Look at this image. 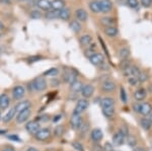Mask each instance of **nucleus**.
Segmentation results:
<instances>
[{
    "instance_id": "obj_55",
    "label": "nucleus",
    "mask_w": 152,
    "mask_h": 151,
    "mask_svg": "<svg viewBox=\"0 0 152 151\" xmlns=\"http://www.w3.org/2000/svg\"><path fill=\"white\" fill-rule=\"evenodd\" d=\"M19 1H26V0H19Z\"/></svg>"
},
{
    "instance_id": "obj_16",
    "label": "nucleus",
    "mask_w": 152,
    "mask_h": 151,
    "mask_svg": "<svg viewBox=\"0 0 152 151\" xmlns=\"http://www.w3.org/2000/svg\"><path fill=\"white\" fill-rule=\"evenodd\" d=\"M102 137H104V133L99 128L94 129L91 131V133H90V138H91V140L94 142H99V141H102Z\"/></svg>"
},
{
    "instance_id": "obj_36",
    "label": "nucleus",
    "mask_w": 152,
    "mask_h": 151,
    "mask_svg": "<svg viewBox=\"0 0 152 151\" xmlns=\"http://www.w3.org/2000/svg\"><path fill=\"white\" fill-rule=\"evenodd\" d=\"M59 70L57 68H50V69H48L47 71L44 73V75L45 76H56V75L58 74Z\"/></svg>"
},
{
    "instance_id": "obj_22",
    "label": "nucleus",
    "mask_w": 152,
    "mask_h": 151,
    "mask_svg": "<svg viewBox=\"0 0 152 151\" xmlns=\"http://www.w3.org/2000/svg\"><path fill=\"white\" fill-rule=\"evenodd\" d=\"M65 7V1L64 0H53L51 2V9L54 10L60 11L61 9H63Z\"/></svg>"
},
{
    "instance_id": "obj_10",
    "label": "nucleus",
    "mask_w": 152,
    "mask_h": 151,
    "mask_svg": "<svg viewBox=\"0 0 152 151\" xmlns=\"http://www.w3.org/2000/svg\"><path fill=\"white\" fill-rule=\"evenodd\" d=\"M70 125H71V127H72V129H75V130L80 129V127L82 126L81 115L73 114V115L71 116V119H70Z\"/></svg>"
},
{
    "instance_id": "obj_46",
    "label": "nucleus",
    "mask_w": 152,
    "mask_h": 151,
    "mask_svg": "<svg viewBox=\"0 0 152 151\" xmlns=\"http://www.w3.org/2000/svg\"><path fill=\"white\" fill-rule=\"evenodd\" d=\"M49 118H50V117H49V116H47V115H44V116L40 117V118H39L37 121H38L39 123H40V122H47V121H49Z\"/></svg>"
},
{
    "instance_id": "obj_35",
    "label": "nucleus",
    "mask_w": 152,
    "mask_h": 151,
    "mask_svg": "<svg viewBox=\"0 0 152 151\" xmlns=\"http://www.w3.org/2000/svg\"><path fill=\"white\" fill-rule=\"evenodd\" d=\"M126 141L127 143H128L129 146H131V147H135L137 144V140L136 138L134 137V136L130 135V136H126Z\"/></svg>"
},
{
    "instance_id": "obj_19",
    "label": "nucleus",
    "mask_w": 152,
    "mask_h": 151,
    "mask_svg": "<svg viewBox=\"0 0 152 151\" xmlns=\"http://www.w3.org/2000/svg\"><path fill=\"white\" fill-rule=\"evenodd\" d=\"M10 104V101H9V97L6 93L0 94V109H6Z\"/></svg>"
},
{
    "instance_id": "obj_4",
    "label": "nucleus",
    "mask_w": 152,
    "mask_h": 151,
    "mask_svg": "<svg viewBox=\"0 0 152 151\" xmlns=\"http://www.w3.org/2000/svg\"><path fill=\"white\" fill-rule=\"evenodd\" d=\"M123 73H124L125 76L128 77V78H129V77H138L139 75H140V73H141V70L139 69L137 66H135V65L130 64L129 66L124 68Z\"/></svg>"
},
{
    "instance_id": "obj_7",
    "label": "nucleus",
    "mask_w": 152,
    "mask_h": 151,
    "mask_svg": "<svg viewBox=\"0 0 152 151\" xmlns=\"http://www.w3.org/2000/svg\"><path fill=\"white\" fill-rule=\"evenodd\" d=\"M31 115V109H24V111L19 112V113L16 114V123L18 124L26 123V122L29 119Z\"/></svg>"
},
{
    "instance_id": "obj_53",
    "label": "nucleus",
    "mask_w": 152,
    "mask_h": 151,
    "mask_svg": "<svg viewBox=\"0 0 152 151\" xmlns=\"http://www.w3.org/2000/svg\"><path fill=\"white\" fill-rule=\"evenodd\" d=\"M149 120H150V122H151V123H152V113H151L150 117H149Z\"/></svg>"
},
{
    "instance_id": "obj_26",
    "label": "nucleus",
    "mask_w": 152,
    "mask_h": 151,
    "mask_svg": "<svg viewBox=\"0 0 152 151\" xmlns=\"http://www.w3.org/2000/svg\"><path fill=\"white\" fill-rule=\"evenodd\" d=\"M104 34L110 38H114V36H117L118 34H119V30L116 28V26H107V28H104Z\"/></svg>"
},
{
    "instance_id": "obj_56",
    "label": "nucleus",
    "mask_w": 152,
    "mask_h": 151,
    "mask_svg": "<svg viewBox=\"0 0 152 151\" xmlns=\"http://www.w3.org/2000/svg\"><path fill=\"white\" fill-rule=\"evenodd\" d=\"M0 54H1V50H0Z\"/></svg>"
},
{
    "instance_id": "obj_2",
    "label": "nucleus",
    "mask_w": 152,
    "mask_h": 151,
    "mask_svg": "<svg viewBox=\"0 0 152 151\" xmlns=\"http://www.w3.org/2000/svg\"><path fill=\"white\" fill-rule=\"evenodd\" d=\"M133 109L136 113L146 117L152 113V106L150 103H136L133 106Z\"/></svg>"
},
{
    "instance_id": "obj_44",
    "label": "nucleus",
    "mask_w": 152,
    "mask_h": 151,
    "mask_svg": "<svg viewBox=\"0 0 152 151\" xmlns=\"http://www.w3.org/2000/svg\"><path fill=\"white\" fill-rule=\"evenodd\" d=\"M151 3H152V0H141V4L143 7H149L151 6Z\"/></svg>"
},
{
    "instance_id": "obj_30",
    "label": "nucleus",
    "mask_w": 152,
    "mask_h": 151,
    "mask_svg": "<svg viewBox=\"0 0 152 151\" xmlns=\"http://www.w3.org/2000/svg\"><path fill=\"white\" fill-rule=\"evenodd\" d=\"M88 6H89V9L91 10L94 13H99L100 12V7L99 4V1L97 0H92L88 3Z\"/></svg>"
},
{
    "instance_id": "obj_27",
    "label": "nucleus",
    "mask_w": 152,
    "mask_h": 151,
    "mask_svg": "<svg viewBox=\"0 0 152 151\" xmlns=\"http://www.w3.org/2000/svg\"><path fill=\"white\" fill-rule=\"evenodd\" d=\"M115 18H111V16H104V18H102L100 19V23L102 24V26H104L105 28H107V26H114L115 24Z\"/></svg>"
},
{
    "instance_id": "obj_5",
    "label": "nucleus",
    "mask_w": 152,
    "mask_h": 151,
    "mask_svg": "<svg viewBox=\"0 0 152 151\" xmlns=\"http://www.w3.org/2000/svg\"><path fill=\"white\" fill-rule=\"evenodd\" d=\"M126 136H128L126 132H124L123 130H119L113 136V145H116V146L123 145L125 141H126Z\"/></svg>"
},
{
    "instance_id": "obj_6",
    "label": "nucleus",
    "mask_w": 152,
    "mask_h": 151,
    "mask_svg": "<svg viewBox=\"0 0 152 151\" xmlns=\"http://www.w3.org/2000/svg\"><path fill=\"white\" fill-rule=\"evenodd\" d=\"M89 107V103L86 98H82V99H79L77 101L75 106V109L73 111V114H77V115H81L83 112H85L86 109H88Z\"/></svg>"
},
{
    "instance_id": "obj_50",
    "label": "nucleus",
    "mask_w": 152,
    "mask_h": 151,
    "mask_svg": "<svg viewBox=\"0 0 152 151\" xmlns=\"http://www.w3.org/2000/svg\"><path fill=\"white\" fill-rule=\"evenodd\" d=\"M26 151H39L37 148H34V147H29V148H28L26 149Z\"/></svg>"
},
{
    "instance_id": "obj_45",
    "label": "nucleus",
    "mask_w": 152,
    "mask_h": 151,
    "mask_svg": "<svg viewBox=\"0 0 152 151\" xmlns=\"http://www.w3.org/2000/svg\"><path fill=\"white\" fill-rule=\"evenodd\" d=\"M7 138H8V139H10V140H13V141H21L20 138H19L18 135H15V134H12V135L7 136Z\"/></svg>"
},
{
    "instance_id": "obj_29",
    "label": "nucleus",
    "mask_w": 152,
    "mask_h": 151,
    "mask_svg": "<svg viewBox=\"0 0 152 151\" xmlns=\"http://www.w3.org/2000/svg\"><path fill=\"white\" fill-rule=\"evenodd\" d=\"M69 28L70 30L73 31V33L75 34H78L80 31H81V24H80V23L78 20H72L69 24Z\"/></svg>"
},
{
    "instance_id": "obj_18",
    "label": "nucleus",
    "mask_w": 152,
    "mask_h": 151,
    "mask_svg": "<svg viewBox=\"0 0 152 151\" xmlns=\"http://www.w3.org/2000/svg\"><path fill=\"white\" fill-rule=\"evenodd\" d=\"M31 101H19V103L14 107V109H15L16 114L19 113L21 111H24V109H31Z\"/></svg>"
},
{
    "instance_id": "obj_3",
    "label": "nucleus",
    "mask_w": 152,
    "mask_h": 151,
    "mask_svg": "<svg viewBox=\"0 0 152 151\" xmlns=\"http://www.w3.org/2000/svg\"><path fill=\"white\" fill-rule=\"evenodd\" d=\"M29 88L33 89V90H37V91H43L47 88V81L44 77H38L31 82Z\"/></svg>"
},
{
    "instance_id": "obj_20",
    "label": "nucleus",
    "mask_w": 152,
    "mask_h": 151,
    "mask_svg": "<svg viewBox=\"0 0 152 151\" xmlns=\"http://www.w3.org/2000/svg\"><path fill=\"white\" fill-rule=\"evenodd\" d=\"M146 96H147V91L144 88H138L134 92V98L137 101H139V103L144 101L146 98Z\"/></svg>"
},
{
    "instance_id": "obj_52",
    "label": "nucleus",
    "mask_w": 152,
    "mask_h": 151,
    "mask_svg": "<svg viewBox=\"0 0 152 151\" xmlns=\"http://www.w3.org/2000/svg\"><path fill=\"white\" fill-rule=\"evenodd\" d=\"M135 151H144V149L143 148H138V149H136Z\"/></svg>"
},
{
    "instance_id": "obj_31",
    "label": "nucleus",
    "mask_w": 152,
    "mask_h": 151,
    "mask_svg": "<svg viewBox=\"0 0 152 151\" xmlns=\"http://www.w3.org/2000/svg\"><path fill=\"white\" fill-rule=\"evenodd\" d=\"M15 115H16V112H15V109H14V108L10 109L9 111H7L5 116L3 117V122L4 123H8V122H10L12 119L14 118Z\"/></svg>"
},
{
    "instance_id": "obj_9",
    "label": "nucleus",
    "mask_w": 152,
    "mask_h": 151,
    "mask_svg": "<svg viewBox=\"0 0 152 151\" xmlns=\"http://www.w3.org/2000/svg\"><path fill=\"white\" fill-rule=\"evenodd\" d=\"M89 62L91 63L92 65H94V66H100V65H102L104 63V57L102 54H100V53H96L95 52L94 55H91L89 58Z\"/></svg>"
},
{
    "instance_id": "obj_11",
    "label": "nucleus",
    "mask_w": 152,
    "mask_h": 151,
    "mask_svg": "<svg viewBox=\"0 0 152 151\" xmlns=\"http://www.w3.org/2000/svg\"><path fill=\"white\" fill-rule=\"evenodd\" d=\"M40 123H39L38 121H29L26 123V130L28 131L29 134H33V135H35V134L38 132L39 130H40Z\"/></svg>"
},
{
    "instance_id": "obj_39",
    "label": "nucleus",
    "mask_w": 152,
    "mask_h": 151,
    "mask_svg": "<svg viewBox=\"0 0 152 151\" xmlns=\"http://www.w3.org/2000/svg\"><path fill=\"white\" fill-rule=\"evenodd\" d=\"M72 147L75 148V150H77V151H84V147L82 146V144L77 142V141H74V142L72 143Z\"/></svg>"
},
{
    "instance_id": "obj_41",
    "label": "nucleus",
    "mask_w": 152,
    "mask_h": 151,
    "mask_svg": "<svg viewBox=\"0 0 152 151\" xmlns=\"http://www.w3.org/2000/svg\"><path fill=\"white\" fill-rule=\"evenodd\" d=\"M31 18L34 19H39L42 18V13L39 10H33L31 11Z\"/></svg>"
},
{
    "instance_id": "obj_1",
    "label": "nucleus",
    "mask_w": 152,
    "mask_h": 151,
    "mask_svg": "<svg viewBox=\"0 0 152 151\" xmlns=\"http://www.w3.org/2000/svg\"><path fill=\"white\" fill-rule=\"evenodd\" d=\"M100 107L102 109V113L107 118H113L115 115V99L112 97H104L100 101Z\"/></svg>"
},
{
    "instance_id": "obj_21",
    "label": "nucleus",
    "mask_w": 152,
    "mask_h": 151,
    "mask_svg": "<svg viewBox=\"0 0 152 151\" xmlns=\"http://www.w3.org/2000/svg\"><path fill=\"white\" fill-rule=\"evenodd\" d=\"M75 16L77 18L78 21H86L88 18L87 12L84 10L83 8H78L75 11Z\"/></svg>"
},
{
    "instance_id": "obj_37",
    "label": "nucleus",
    "mask_w": 152,
    "mask_h": 151,
    "mask_svg": "<svg viewBox=\"0 0 152 151\" xmlns=\"http://www.w3.org/2000/svg\"><path fill=\"white\" fill-rule=\"evenodd\" d=\"M54 134H55V136H57V137L62 136L63 134H64V127H63V126H57V127L55 128V130H54Z\"/></svg>"
},
{
    "instance_id": "obj_8",
    "label": "nucleus",
    "mask_w": 152,
    "mask_h": 151,
    "mask_svg": "<svg viewBox=\"0 0 152 151\" xmlns=\"http://www.w3.org/2000/svg\"><path fill=\"white\" fill-rule=\"evenodd\" d=\"M51 137V131L48 128H43L40 129L36 134H35V138L39 141H46Z\"/></svg>"
},
{
    "instance_id": "obj_25",
    "label": "nucleus",
    "mask_w": 152,
    "mask_h": 151,
    "mask_svg": "<svg viewBox=\"0 0 152 151\" xmlns=\"http://www.w3.org/2000/svg\"><path fill=\"white\" fill-rule=\"evenodd\" d=\"M70 16H71V12H70V9L69 8H66L64 7L63 9H61L59 11V18H61L62 20H69L70 19Z\"/></svg>"
},
{
    "instance_id": "obj_47",
    "label": "nucleus",
    "mask_w": 152,
    "mask_h": 151,
    "mask_svg": "<svg viewBox=\"0 0 152 151\" xmlns=\"http://www.w3.org/2000/svg\"><path fill=\"white\" fill-rule=\"evenodd\" d=\"M41 59H42V57H40V56H36V57H31L28 59V61H29V63H34V62H37V61H39Z\"/></svg>"
},
{
    "instance_id": "obj_23",
    "label": "nucleus",
    "mask_w": 152,
    "mask_h": 151,
    "mask_svg": "<svg viewBox=\"0 0 152 151\" xmlns=\"http://www.w3.org/2000/svg\"><path fill=\"white\" fill-rule=\"evenodd\" d=\"M37 6L41 10L48 11L51 9V1H49V0H38L37 1Z\"/></svg>"
},
{
    "instance_id": "obj_12",
    "label": "nucleus",
    "mask_w": 152,
    "mask_h": 151,
    "mask_svg": "<svg viewBox=\"0 0 152 151\" xmlns=\"http://www.w3.org/2000/svg\"><path fill=\"white\" fill-rule=\"evenodd\" d=\"M26 94V89L23 85H16V86L13 87L12 89V96H13L14 99H20L23 98Z\"/></svg>"
},
{
    "instance_id": "obj_40",
    "label": "nucleus",
    "mask_w": 152,
    "mask_h": 151,
    "mask_svg": "<svg viewBox=\"0 0 152 151\" xmlns=\"http://www.w3.org/2000/svg\"><path fill=\"white\" fill-rule=\"evenodd\" d=\"M127 4L129 5V7L131 8H137L139 5L138 0H127Z\"/></svg>"
},
{
    "instance_id": "obj_42",
    "label": "nucleus",
    "mask_w": 152,
    "mask_h": 151,
    "mask_svg": "<svg viewBox=\"0 0 152 151\" xmlns=\"http://www.w3.org/2000/svg\"><path fill=\"white\" fill-rule=\"evenodd\" d=\"M120 91H121V99L123 103L126 104L127 103V94H126V90L124 89V87H121V89H120Z\"/></svg>"
},
{
    "instance_id": "obj_14",
    "label": "nucleus",
    "mask_w": 152,
    "mask_h": 151,
    "mask_svg": "<svg viewBox=\"0 0 152 151\" xmlns=\"http://www.w3.org/2000/svg\"><path fill=\"white\" fill-rule=\"evenodd\" d=\"M99 4L100 7V12H104V13H109L113 8V3L111 0H99Z\"/></svg>"
},
{
    "instance_id": "obj_17",
    "label": "nucleus",
    "mask_w": 152,
    "mask_h": 151,
    "mask_svg": "<svg viewBox=\"0 0 152 151\" xmlns=\"http://www.w3.org/2000/svg\"><path fill=\"white\" fill-rule=\"evenodd\" d=\"M63 78H64L65 82H67V83H69V84L74 82L75 80H77L76 79V73L74 71H71V70H67V71L64 72Z\"/></svg>"
},
{
    "instance_id": "obj_49",
    "label": "nucleus",
    "mask_w": 152,
    "mask_h": 151,
    "mask_svg": "<svg viewBox=\"0 0 152 151\" xmlns=\"http://www.w3.org/2000/svg\"><path fill=\"white\" fill-rule=\"evenodd\" d=\"M4 30H5V26H4V24L3 23H2L1 20H0V33H2Z\"/></svg>"
},
{
    "instance_id": "obj_54",
    "label": "nucleus",
    "mask_w": 152,
    "mask_h": 151,
    "mask_svg": "<svg viewBox=\"0 0 152 151\" xmlns=\"http://www.w3.org/2000/svg\"><path fill=\"white\" fill-rule=\"evenodd\" d=\"M0 120H1V111H0Z\"/></svg>"
},
{
    "instance_id": "obj_43",
    "label": "nucleus",
    "mask_w": 152,
    "mask_h": 151,
    "mask_svg": "<svg viewBox=\"0 0 152 151\" xmlns=\"http://www.w3.org/2000/svg\"><path fill=\"white\" fill-rule=\"evenodd\" d=\"M104 151H114V145L110 142H107L104 146Z\"/></svg>"
},
{
    "instance_id": "obj_48",
    "label": "nucleus",
    "mask_w": 152,
    "mask_h": 151,
    "mask_svg": "<svg viewBox=\"0 0 152 151\" xmlns=\"http://www.w3.org/2000/svg\"><path fill=\"white\" fill-rule=\"evenodd\" d=\"M2 151H15V149H14V148L10 145H6L2 148Z\"/></svg>"
},
{
    "instance_id": "obj_24",
    "label": "nucleus",
    "mask_w": 152,
    "mask_h": 151,
    "mask_svg": "<svg viewBox=\"0 0 152 151\" xmlns=\"http://www.w3.org/2000/svg\"><path fill=\"white\" fill-rule=\"evenodd\" d=\"M79 43L83 47H88L92 43V36L90 35H83L79 38Z\"/></svg>"
},
{
    "instance_id": "obj_33",
    "label": "nucleus",
    "mask_w": 152,
    "mask_h": 151,
    "mask_svg": "<svg viewBox=\"0 0 152 151\" xmlns=\"http://www.w3.org/2000/svg\"><path fill=\"white\" fill-rule=\"evenodd\" d=\"M140 125L141 127L143 129H145V130H150L151 129V126H152V123L149 120V118H142L140 120Z\"/></svg>"
},
{
    "instance_id": "obj_28",
    "label": "nucleus",
    "mask_w": 152,
    "mask_h": 151,
    "mask_svg": "<svg viewBox=\"0 0 152 151\" xmlns=\"http://www.w3.org/2000/svg\"><path fill=\"white\" fill-rule=\"evenodd\" d=\"M83 87V84L81 81H78V80H75L74 82H72V83L70 84V88H71V91L72 92H79L81 91Z\"/></svg>"
},
{
    "instance_id": "obj_15",
    "label": "nucleus",
    "mask_w": 152,
    "mask_h": 151,
    "mask_svg": "<svg viewBox=\"0 0 152 151\" xmlns=\"http://www.w3.org/2000/svg\"><path fill=\"white\" fill-rule=\"evenodd\" d=\"M102 91L107 92V93L113 92L116 89V83H115L114 81H112V80H105L102 84Z\"/></svg>"
},
{
    "instance_id": "obj_38",
    "label": "nucleus",
    "mask_w": 152,
    "mask_h": 151,
    "mask_svg": "<svg viewBox=\"0 0 152 151\" xmlns=\"http://www.w3.org/2000/svg\"><path fill=\"white\" fill-rule=\"evenodd\" d=\"M128 82L130 85H132V86H137V85L140 84V81H139L138 77H129Z\"/></svg>"
},
{
    "instance_id": "obj_57",
    "label": "nucleus",
    "mask_w": 152,
    "mask_h": 151,
    "mask_svg": "<svg viewBox=\"0 0 152 151\" xmlns=\"http://www.w3.org/2000/svg\"><path fill=\"white\" fill-rule=\"evenodd\" d=\"M0 36H1V33H0Z\"/></svg>"
},
{
    "instance_id": "obj_51",
    "label": "nucleus",
    "mask_w": 152,
    "mask_h": 151,
    "mask_svg": "<svg viewBox=\"0 0 152 151\" xmlns=\"http://www.w3.org/2000/svg\"><path fill=\"white\" fill-rule=\"evenodd\" d=\"M60 118H61V115H59V116H57V117H55V119H54V120H53V121H54V122H57L58 120H59V121H60V120H61V119H60Z\"/></svg>"
},
{
    "instance_id": "obj_13",
    "label": "nucleus",
    "mask_w": 152,
    "mask_h": 151,
    "mask_svg": "<svg viewBox=\"0 0 152 151\" xmlns=\"http://www.w3.org/2000/svg\"><path fill=\"white\" fill-rule=\"evenodd\" d=\"M81 96H83V98H89V97L92 96L94 92V86L92 84H86L83 85L82 89H81Z\"/></svg>"
},
{
    "instance_id": "obj_34",
    "label": "nucleus",
    "mask_w": 152,
    "mask_h": 151,
    "mask_svg": "<svg viewBox=\"0 0 152 151\" xmlns=\"http://www.w3.org/2000/svg\"><path fill=\"white\" fill-rule=\"evenodd\" d=\"M46 18L48 19H55V18H59V11L54 10V9H50V10L47 11V13L45 14Z\"/></svg>"
},
{
    "instance_id": "obj_32",
    "label": "nucleus",
    "mask_w": 152,
    "mask_h": 151,
    "mask_svg": "<svg viewBox=\"0 0 152 151\" xmlns=\"http://www.w3.org/2000/svg\"><path fill=\"white\" fill-rule=\"evenodd\" d=\"M130 56V49L128 47H123L119 52V57L122 61L127 60Z\"/></svg>"
}]
</instances>
